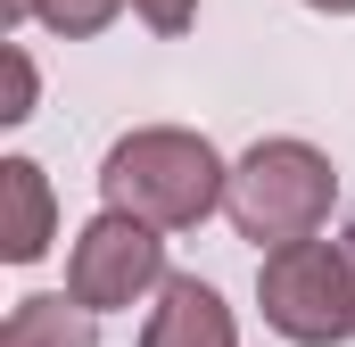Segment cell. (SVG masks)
<instances>
[{
  "label": "cell",
  "mask_w": 355,
  "mask_h": 347,
  "mask_svg": "<svg viewBox=\"0 0 355 347\" xmlns=\"http://www.w3.org/2000/svg\"><path fill=\"white\" fill-rule=\"evenodd\" d=\"M257 298H265V323L297 347H331L355 339V281L347 257L331 240H297V248H272L257 273Z\"/></svg>",
  "instance_id": "cell-3"
},
{
  "label": "cell",
  "mask_w": 355,
  "mask_h": 347,
  "mask_svg": "<svg viewBox=\"0 0 355 347\" xmlns=\"http://www.w3.org/2000/svg\"><path fill=\"white\" fill-rule=\"evenodd\" d=\"M99 190H107L116 215H141L149 232H190L232 198V166L182 124H141L107 149Z\"/></svg>",
  "instance_id": "cell-1"
},
{
  "label": "cell",
  "mask_w": 355,
  "mask_h": 347,
  "mask_svg": "<svg viewBox=\"0 0 355 347\" xmlns=\"http://www.w3.org/2000/svg\"><path fill=\"white\" fill-rule=\"evenodd\" d=\"M116 8H124V0H33V17H42L50 33H67V42L107 33V25H116Z\"/></svg>",
  "instance_id": "cell-8"
},
{
  "label": "cell",
  "mask_w": 355,
  "mask_h": 347,
  "mask_svg": "<svg viewBox=\"0 0 355 347\" xmlns=\"http://www.w3.org/2000/svg\"><path fill=\"white\" fill-rule=\"evenodd\" d=\"M141 347H240V323H232V306H223L207 281L174 273V281L157 289V314H149Z\"/></svg>",
  "instance_id": "cell-5"
},
{
  "label": "cell",
  "mask_w": 355,
  "mask_h": 347,
  "mask_svg": "<svg viewBox=\"0 0 355 347\" xmlns=\"http://www.w3.org/2000/svg\"><path fill=\"white\" fill-rule=\"evenodd\" d=\"M50 223H58L50 174L33 166V158H8V166H0V257H8V264H33L42 248H50Z\"/></svg>",
  "instance_id": "cell-6"
},
{
  "label": "cell",
  "mask_w": 355,
  "mask_h": 347,
  "mask_svg": "<svg viewBox=\"0 0 355 347\" xmlns=\"http://www.w3.org/2000/svg\"><path fill=\"white\" fill-rule=\"evenodd\" d=\"M306 8H322V17H355V0H306Z\"/></svg>",
  "instance_id": "cell-12"
},
{
  "label": "cell",
  "mask_w": 355,
  "mask_h": 347,
  "mask_svg": "<svg viewBox=\"0 0 355 347\" xmlns=\"http://www.w3.org/2000/svg\"><path fill=\"white\" fill-rule=\"evenodd\" d=\"M132 8H141V17H149L157 33H182V25L198 17V0H132Z\"/></svg>",
  "instance_id": "cell-10"
},
{
  "label": "cell",
  "mask_w": 355,
  "mask_h": 347,
  "mask_svg": "<svg viewBox=\"0 0 355 347\" xmlns=\"http://www.w3.org/2000/svg\"><path fill=\"white\" fill-rule=\"evenodd\" d=\"M0 58H8V108H0V116H8V124H25V116H33V58H25L17 42H8Z\"/></svg>",
  "instance_id": "cell-9"
},
{
  "label": "cell",
  "mask_w": 355,
  "mask_h": 347,
  "mask_svg": "<svg viewBox=\"0 0 355 347\" xmlns=\"http://www.w3.org/2000/svg\"><path fill=\"white\" fill-rule=\"evenodd\" d=\"M0 347H99V331L75 298H17L0 323Z\"/></svg>",
  "instance_id": "cell-7"
},
{
  "label": "cell",
  "mask_w": 355,
  "mask_h": 347,
  "mask_svg": "<svg viewBox=\"0 0 355 347\" xmlns=\"http://www.w3.org/2000/svg\"><path fill=\"white\" fill-rule=\"evenodd\" d=\"M339 257H347V281H355V223L339 232Z\"/></svg>",
  "instance_id": "cell-13"
},
{
  "label": "cell",
  "mask_w": 355,
  "mask_h": 347,
  "mask_svg": "<svg viewBox=\"0 0 355 347\" xmlns=\"http://www.w3.org/2000/svg\"><path fill=\"white\" fill-rule=\"evenodd\" d=\"M331 198H339V174L322 149H306V141H257L240 166H232V223L257 240V248H297V240H314L322 223H331Z\"/></svg>",
  "instance_id": "cell-2"
},
{
  "label": "cell",
  "mask_w": 355,
  "mask_h": 347,
  "mask_svg": "<svg viewBox=\"0 0 355 347\" xmlns=\"http://www.w3.org/2000/svg\"><path fill=\"white\" fill-rule=\"evenodd\" d=\"M33 17V0H0V25H25Z\"/></svg>",
  "instance_id": "cell-11"
},
{
  "label": "cell",
  "mask_w": 355,
  "mask_h": 347,
  "mask_svg": "<svg viewBox=\"0 0 355 347\" xmlns=\"http://www.w3.org/2000/svg\"><path fill=\"white\" fill-rule=\"evenodd\" d=\"M174 273H166V240L141 223V215H91L83 240H75V257H67V298L83 306V314H107V306H132V298H149V289H166Z\"/></svg>",
  "instance_id": "cell-4"
}]
</instances>
